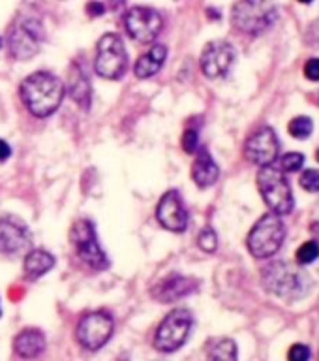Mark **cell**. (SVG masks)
<instances>
[{
	"instance_id": "6da1fadb",
	"label": "cell",
	"mask_w": 319,
	"mask_h": 361,
	"mask_svg": "<svg viewBox=\"0 0 319 361\" xmlns=\"http://www.w3.org/2000/svg\"><path fill=\"white\" fill-rule=\"evenodd\" d=\"M64 98V85L56 75L36 72L21 83V100L36 117H47L55 113Z\"/></svg>"
},
{
	"instance_id": "7a4b0ae2",
	"label": "cell",
	"mask_w": 319,
	"mask_h": 361,
	"mask_svg": "<svg viewBox=\"0 0 319 361\" xmlns=\"http://www.w3.org/2000/svg\"><path fill=\"white\" fill-rule=\"evenodd\" d=\"M263 284L276 298L286 301H297L304 298L312 288L308 275L297 265L287 262H273L263 269Z\"/></svg>"
},
{
	"instance_id": "3957f363",
	"label": "cell",
	"mask_w": 319,
	"mask_h": 361,
	"mask_svg": "<svg viewBox=\"0 0 319 361\" xmlns=\"http://www.w3.org/2000/svg\"><path fill=\"white\" fill-rule=\"evenodd\" d=\"M278 19L275 0H239L231 10L233 27L248 36H259Z\"/></svg>"
},
{
	"instance_id": "277c9868",
	"label": "cell",
	"mask_w": 319,
	"mask_h": 361,
	"mask_svg": "<svg viewBox=\"0 0 319 361\" xmlns=\"http://www.w3.org/2000/svg\"><path fill=\"white\" fill-rule=\"evenodd\" d=\"M286 239V226L278 214L269 213L254 224L248 233V250L254 258L267 259L280 250L282 243Z\"/></svg>"
},
{
	"instance_id": "5b68a950",
	"label": "cell",
	"mask_w": 319,
	"mask_h": 361,
	"mask_svg": "<svg viewBox=\"0 0 319 361\" xmlns=\"http://www.w3.org/2000/svg\"><path fill=\"white\" fill-rule=\"evenodd\" d=\"M258 186L261 196H263L267 207L270 213L278 214H289L293 209V194L292 186L287 183L286 173L276 166H263L258 173Z\"/></svg>"
},
{
	"instance_id": "8992f818",
	"label": "cell",
	"mask_w": 319,
	"mask_h": 361,
	"mask_svg": "<svg viewBox=\"0 0 319 361\" xmlns=\"http://www.w3.org/2000/svg\"><path fill=\"white\" fill-rule=\"evenodd\" d=\"M126 66L128 55L124 49L123 38L113 32L101 36L96 45V73L106 79H120L126 73Z\"/></svg>"
},
{
	"instance_id": "52a82bcc",
	"label": "cell",
	"mask_w": 319,
	"mask_h": 361,
	"mask_svg": "<svg viewBox=\"0 0 319 361\" xmlns=\"http://www.w3.org/2000/svg\"><path fill=\"white\" fill-rule=\"evenodd\" d=\"M192 324V312L186 309H175L171 310L163 322L158 326L156 337H154V348L160 352H175L186 343V338L190 335Z\"/></svg>"
},
{
	"instance_id": "ba28073f",
	"label": "cell",
	"mask_w": 319,
	"mask_h": 361,
	"mask_svg": "<svg viewBox=\"0 0 319 361\" xmlns=\"http://www.w3.org/2000/svg\"><path fill=\"white\" fill-rule=\"evenodd\" d=\"M70 239H72L73 248H75V252L79 254V258L83 259L89 267L98 271L109 267L107 254L104 252V248L100 247L98 237H96L94 224H92L90 220H77V222L72 226Z\"/></svg>"
},
{
	"instance_id": "9c48e42d",
	"label": "cell",
	"mask_w": 319,
	"mask_h": 361,
	"mask_svg": "<svg viewBox=\"0 0 319 361\" xmlns=\"http://www.w3.org/2000/svg\"><path fill=\"white\" fill-rule=\"evenodd\" d=\"M126 32L139 44H151L163 27L162 16L146 6H135L124 17Z\"/></svg>"
},
{
	"instance_id": "30bf717a",
	"label": "cell",
	"mask_w": 319,
	"mask_h": 361,
	"mask_svg": "<svg viewBox=\"0 0 319 361\" xmlns=\"http://www.w3.org/2000/svg\"><path fill=\"white\" fill-rule=\"evenodd\" d=\"M113 318L107 312H90L77 326V341L87 350H100L113 335Z\"/></svg>"
},
{
	"instance_id": "8fae6325",
	"label": "cell",
	"mask_w": 319,
	"mask_h": 361,
	"mask_svg": "<svg viewBox=\"0 0 319 361\" xmlns=\"http://www.w3.org/2000/svg\"><path fill=\"white\" fill-rule=\"evenodd\" d=\"M278 151H280V145L276 140L275 130L270 126H261L259 130H256L244 145L246 158L259 168L275 164V160L278 158Z\"/></svg>"
},
{
	"instance_id": "7c38bea8",
	"label": "cell",
	"mask_w": 319,
	"mask_h": 361,
	"mask_svg": "<svg viewBox=\"0 0 319 361\" xmlns=\"http://www.w3.org/2000/svg\"><path fill=\"white\" fill-rule=\"evenodd\" d=\"M235 61V49L225 39H214L205 45L201 53V72L211 79L224 78Z\"/></svg>"
},
{
	"instance_id": "4fadbf2b",
	"label": "cell",
	"mask_w": 319,
	"mask_h": 361,
	"mask_svg": "<svg viewBox=\"0 0 319 361\" xmlns=\"http://www.w3.org/2000/svg\"><path fill=\"white\" fill-rule=\"evenodd\" d=\"M39 42H42V27L34 19H27V21L15 25L10 32V38H8L11 55L19 61L32 59L38 53Z\"/></svg>"
},
{
	"instance_id": "5bb4252c",
	"label": "cell",
	"mask_w": 319,
	"mask_h": 361,
	"mask_svg": "<svg viewBox=\"0 0 319 361\" xmlns=\"http://www.w3.org/2000/svg\"><path fill=\"white\" fill-rule=\"evenodd\" d=\"M32 235L28 226L15 214H0V250L6 254L23 252L30 247Z\"/></svg>"
},
{
	"instance_id": "9a60e30c",
	"label": "cell",
	"mask_w": 319,
	"mask_h": 361,
	"mask_svg": "<svg viewBox=\"0 0 319 361\" xmlns=\"http://www.w3.org/2000/svg\"><path fill=\"white\" fill-rule=\"evenodd\" d=\"M158 222L169 231L180 233L188 226V213H186L182 197L177 190L165 192L156 207Z\"/></svg>"
},
{
	"instance_id": "2e32d148",
	"label": "cell",
	"mask_w": 319,
	"mask_h": 361,
	"mask_svg": "<svg viewBox=\"0 0 319 361\" xmlns=\"http://www.w3.org/2000/svg\"><path fill=\"white\" fill-rule=\"evenodd\" d=\"M197 286H199V282L196 279L179 275V273H171L152 288V298L160 301V303H173L177 299L186 298V295L196 292Z\"/></svg>"
},
{
	"instance_id": "e0dca14e",
	"label": "cell",
	"mask_w": 319,
	"mask_h": 361,
	"mask_svg": "<svg viewBox=\"0 0 319 361\" xmlns=\"http://www.w3.org/2000/svg\"><path fill=\"white\" fill-rule=\"evenodd\" d=\"M45 346H47V341H45V335L36 327H28V329H23L15 338H13V348H15V354L21 355L23 360H34L38 355L44 354Z\"/></svg>"
},
{
	"instance_id": "ac0fdd59",
	"label": "cell",
	"mask_w": 319,
	"mask_h": 361,
	"mask_svg": "<svg viewBox=\"0 0 319 361\" xmlns=\"http://www.w3.org/2000/svg\"><path fill=\"white\" fill-rule=\"evenodd\" d=\"M68 92L73 98V102H77L83 109H89L92 89H90L89 78L85 75V72L77 64H72L70 72H68Z\"/></svg>"
},
{
	"instance_id": "d6986e66",
	"label": "cell",
	"mask_w": 319,
	"mask_h": 361,
	"mask_svg": "<svg viewBox=\"0 0 319 361\" xmlns=\"http://www.w3.org/2000/svg\"><path fill=\"white\" fill-rule=\"evenodd\" d=\"M218 166L213 160V157L208 154V151L203 149V151L197 152L196 162L192 166V179L196 180V185L201 186V188L213 186L218 180Z\"/></svg>"
},
{
	"instance_id": "ffe728a7",
	"label": "cell",
	"mask_w": 319,
	"mask_h": 361,
	"mask_svg": "<svg viewBox=\"0 0 319 361\" xmlns=\"http://www.w3.org/2000/svg\"><path fill=\"white\" fill-rule=\"evenodd\" d=\"M165 56H168L165 45H152V49L146 51L145 55L135 62V75L139 79L152 78L154 73L160 72V68H162V64L165 62Z\"/></svg>"
},
{
	"instance_id": "44dd1931",
	"label": "cell",
	"mask_w": 319,
	"mask_h": 361,
	"mask_svg": "<svg viewBox=\"0 0 319 361\" xmlns=\"http://www.w3.org/2000/svg\"><path fill=\"white\" fill-rule=\"evenodd\" d=\"M53 265H55L53 254H49L47 250H42V248H36V250H30L27 254L23 267H25V275L36 281L42 275H45L47 271L53 269Z\"/></svg>"
},
{
	"instance_id": "7402d4cb",
	"label": "cell",
	"mask_w": 319,
	"mask_h": 361,
	"mask_svg": "<svg viewBox=\"0 0 319 361\" xmlns=\"http://www.w3.org/2000/svg\"><path fill=\"white\" fill-rule=\"evenodd\" d=\"M207 361H239L237 360V344L231 338H220L208 350Z\"/></svg>"
},
{
	"instance_id": "603a6c76",
	"label": "cell",
	"mask_w": 319,
	"mask_h": 361,
	"mask_svg": "<svg viewBox=\"0 0 319 361\" xmlns=\"http://www.w3.org/2000/svg\"><path fill=\"white\" fill-rule=\"evenodd\" d=\"M287 130H289V134H292L293 137H297V140H306V137L312 134L314 124H312V118L308 117H295L292 123H289Z\"/></svg>"
},
{
	"instance_id": "cb8c5ba5",
	"label": "cell",
	"mask_w": 319,
	"mask_h": 361,
	"mask_svg": "<svg viewBox=\"0 0 319 361\" xmlns=\"http://www.w3.org/2000/svg\"><path fill=\"white\" fill-rule=\"evenodd\" d=\"M318 258H319V245L315 241H306L299 247L297 262L301 265L314 264Z\"/></svg>"
},
{
	"instance_id": "d4e9b609",
	"label": "cell",
	"mask_w": 319,
	"mask_h": 361,
	"mask_svg": "<svg viewBox=\"0 0 319 361\" xmlns=\"http://www.w3.org/2000/svg\"><path fill=\"white\" fill-rule=\"evenodd\" d=\"M197 245L205 252H214L216 250V247H218V237H216L213 228H203L199 237H197Z\"/></svg>"
},
{
	"instance_id": "484cf974",
	"label": "cell",
	"mask_w": 319,
	"mask_h": 361,
	"mask_svg": "<svg viewBox=\"0 0 319 361\" xmlns=\"http://www.w3.org/2000/svg\"><path fill=\"white\" fill-rule=\"evenodd\" d=\"M304 164V157L301 152H287L282 158V171L286 173V171H299V169L303 168Z\"/></svg>"
},
{
	"instance_id": "4316f807",
	"label": "cell",
	"mask_w": 319,
	"mask_h": 361,
	"mask_svg": "<svg viewBox=\"0 0 319 361\" xmlns=\"http://www.w3.org/2000/svg\"><path fill=\"white\" fill-rule=\"evenodd\" d=\"M299 183L306 192H319V169H306Z\"/></svg>"
},
{
	"instance_id": "83f0119b",
	"label": "cell",
	"mask_w": 319,
	"mask_h": 361,
	"mask_svg": "<svg viewBox=\"0 0 319 361\" xmlns=\"http://www.w3.org/2000/svg\"><path fill=\"white\" fill-rule=\"evenodd\" d=\"M180 145H182V149H184L188 154H194V152H197V147H199V134H197L196 130L188 128L184 134H182Z\"/></svg>"
},
{
	"instance_id": "f1b7e54d",
	"label": "cell",
	"mask_w": 319,
	"mask_h": 361,
	"mask_svg": "<svg viewBox=\"0 0 319 361\" xmlns=\"http://www.w3.org/2000/svg\"><path fill=\"white\" fill-rule=\"evenodd\" d=\"M310 348L306 344H293L289 352H287V361H310Z\"/></svg>"
},
{
	"instance_id": "f546056e",
	"label": "cell",
	"mask_w": 319,
	"mask_h": 361,
	"mask_svg": "<svg viewBox=\"0 0 319 361\" xmlns=\"http://www.w3.org/2000/svg\"><path fill=\"white\" fill-rule=\"evenodd\" d=\"M304 75L310 81H319V59H310L304 64Z\"/></svg>"
},
{
	"instance_id": "4dcf8cb0",
	"label": "cell",
	"mask_w": 319,
	"mask_h": 361,
	"mask_svg": "<svg viewBox=\"0 0 319 361\" xmlns=\"http://www.w3.org/2000/svg\"><path fill=\"white\" fill-rule=\"evenodd\" d=\"M104 11H106V6L101 4V2H89V4H87V13H89V16H92V17H98V16H101V13H104Z\"/></svg>"
},
{
	"instance_id": "1f68e13d",
	"label": "cell",
	"mask_w": 319,
	"mask_h": 361,
	"mask_svg": "<svg viewBox=\"0 0 319 361\" xmlns=\"http://www.w3.org/2000/svg\"><path fill=\"white\" fill-rule=\"evenodd\" d=\"M11 154V149L10 145L6 143L4 140H0V162H4V160H8Z\"/></svg>"
},
{
	"instance_id": "d6a6232c",
	"label": "cell",
	"mask_w": 319,
	"mask_h": 361,
	"mask_svg": "<svg viewBox=\"0 0 319 361\" xmlns=\"http://www.w3.org/2000/svg\"><path fill=\"white\" fill-rule=\"evenodd\" d=\"M123 4H124V0H109V6H111L113 10H117V8H120Z\"/></svg>"
},
{
	"instance_id": "836d02e7",
	"label": "cell",
	"mask_w": 319,
	"mask_h": 361,
	"mask_svg": "<svg viewBox=\"0 0 319 361\" xmlns=\"http://www.w3.org/2000/svg\"><path fill=\"white\" fill-rule=\"evenodd\" d=\"M299 2H303V4H310V2H314V0H299Z\"/></svg>"
},
{
	"instance_id": "e575fe53",
	"label": "cell",
	"mask_w": 319,
	"mask_h": 361,
	"mask_svg": "<svg viewBox=\"0 0 319 361\" xmlns=\"http://www.w3.org/2000/svg\"><path fill=\"white\" fill-rule=\"evenodd\" d=\"M0 316H2V309H0Z\"/></svg>"
},
{
	"instance_id": "d590c367",
	"label": "cell",
	"mask_w": 319,
	"mask_h": 361,
	"mask_svg": "<svg viewBox=\"0 0 319 361\" xmlns=\"http://www.w3.org/2000/svg\"><path fill=\"white\" fill-rule=\"evenodd\" d=\"M318 160H319V151H318Z\"/></svg>"
},
{
	"instance_id": "8d00e7d4",
	"label": "cell",
	"mask_w": 319,
	"mask_h": 361,
	"mask_svg": "<svg viewBox=\"0 0 319 361\" xmlns=\"http://www.w3.org/2000/svg\"><path fill=\"white\" fill-rule=\"evenodd\" d=\"M0 45H2V39H0Z\"/></svg>"
}]
</instances>
